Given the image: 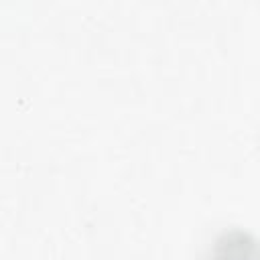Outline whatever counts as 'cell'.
I'll return each instance as SVG.
<instances>
[{"label": "cell", "mask_w": 260, "mask_h": 260, "mask_svg": "<svg viewBox=\"0 0 260 260\" xmlns=\"http://www.w3.org/2000/svg\"><path fill=\"white\" fill-rule=\"evenodd\" d=\"M205 260H260V242L242 230H230L215 238Z\"/></svg>", "instance_id": "cell-1"}]
</instances>
